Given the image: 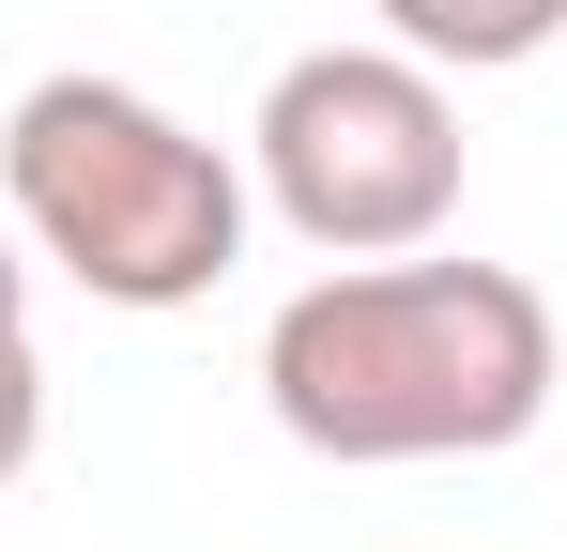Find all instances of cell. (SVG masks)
Listing matches in <instances>:
<instances>
[{
  "instance_id": "obj_5",
  "label": "cell",
  "mask_w": 567,
  "mask_h": 552,
  "mask_svg": "<svg viewBox=\"0 0 567 552\" xmlns=\"http://www.w3.org/2000/svg\"><path fill=\"white\" fill-rule=\"evenodd\" d=\"M31 446H47V368H31V338H0V491L31 476Z\"/></svg>"
},
{
  "instance_id": "obj_6",
  "label": "cell",
  "mask_w": 567,
  "mask_h": 552,
  "mask_svg": "<svg viewBox=\"0 0 567 552\" xmlns=\"http://www.w3.org/2000/svg\"><path fill=\"white\" fill-rule=\"evenodd\" d=\"M0 338H31V262L0 246Z\"/></svg>"
},
{
  "instance_id": "obj_1",
  "label": "cell",
  "mask_w": 567,
  "mask_h": 552,
  "mask_svg": "<svg viewBox=\"0 0 567 552\" xmlns=\"http://www.w3.org/2000/svg\"><path fill=\"white\" fill-rule=\"evenodd\" d=\"M567 384V338L537 307V276L506 262H338L307 276L277 323H261V399L307 460H353V476H399V460H506Z\"/></svg>"
},
{
  "instance_id": "obj_2",
  "label": "cell",
  "mask_w": 567,
  "mask_h": 552,
  "mask_svg": "<svg viewBox=\"0 0 567 552\" xmlns=\"http://www.w3.org/2000/svg\"><path fill=\"white\" fill-rule=\"evenodd\" d=\"M0 200L31 231V262H62L93 307H199L246 262V170L169 123L123 78H31L0 108Z\"/></svg>"
},
{
  "instance_id": "obj_4",
  "label": "cell",
  "mask_w": 567,
  "mask_h": 552,
  "mask_svg": "<svg viewBox=\"0 0 567 552\" xmlns=\"http://www.w3.org/2000/svg\"><path fill=\"white\" fill-rule=\"evenodd\" d=\"M567 31V0H383V47L445 62V78H506Z\"/></svg>"
},
{
  "instance_id": "obj_3",
  "label": "cell",
  "mask_w": 567,
  "mask_h": 552,
  "mask_svg": "<svg viewBox=\"0 0 567 552\" xmlns=\"http://www.w3.org/2000/svg\"><path fill=\"white\" fill-rule=\"evenodd\" d=\"M246 154L322 262H399L461 215V92L414 47H307V62H277Z\"/></svg>"
}]
</instances>
